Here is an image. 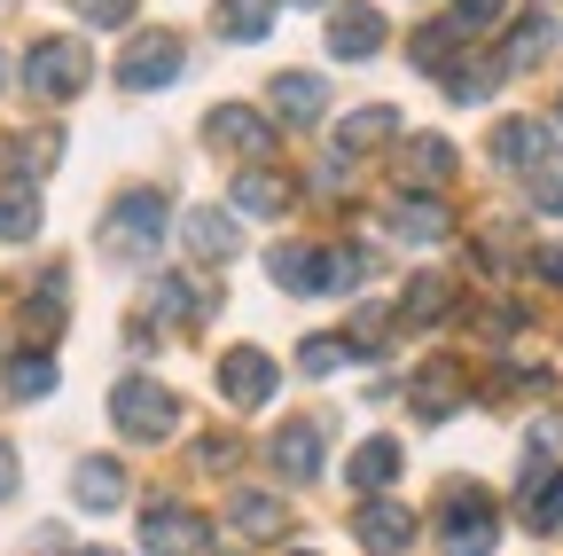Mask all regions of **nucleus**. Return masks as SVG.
<instances>
[{
	"instance_id": "f257e3e1",
	"label": "nucleus",
	"mask_w": 563,
	"mask_h": 556,
	"mask_svg": "<svg viewBox=\"0 0 563 556\" xmlns=\"http://www.w3.org/2000/svg\"><path fill=\"white\" fill-rule=\"evenodd\" d=\"M165 220H173L165 188H125V196L110 204V220H102V251H110V259H157Z\"/></svg>"
},
{
	"instance_id": "f03ea898",
	"label": "nucleus",
	"mask_w": 563,
	"mask_h": 556,
	"mask_svg": "<svg viewBox=\"0 0 563 556\" xmlns=\"http://www.w3.org/2000/svg\"><path fill=\"white\" fill-rule=\"evenodd\" d=\"M493 541H501V510H493L477 486H446V502H439V548L446 556H493Z\"/></svg>"
},
{
	"instance_id": "7ed1b4c3",
	"label": "nucleus",
	"mask_w": 563,
	"mask_h": 556,
	"mask_svg": "<svg viewBox=\"0 0 563 556\" xmlns=\"http://www.w3.org/2000/svg\"><path fill=\"white\" fill-rule=\"evenodd\" d=\"M110 424L125 432V439H173V424H180V400L157 384V377H125L118 392H110Z\"/></svg>"
},
{
	"instance_id": "20e7f679",
	"label": "nucleus",
	"mask_w": 563,
	"mask_h": 556,
	"mask_svg": "<svg viewBox=\"0 0 563 556\" xmlns=\"http://www.w3.org/2000/svg\"><path fill=\"white\" fill-rule=\"evenodd\" d=\"M87 72H95V63H87V40H40V47L24 55V87H32L40 102H70V95L87 87Z\"/></svg>"
},
{
	"instance_id": "39448f33",
	"label": "nucleus",
	"mask_w": 563,
	"mask_h": 556,
	"mask_svg": "<svg viewBox=\"0 0 563 556\" xmlns=\"http://www.w3.org/2000/svg\"><path fill=\"white\" fill-rule=\"evenodd\" d=\"M188 72V47L173 40V32H141L125 55H118V87L125 95H150V87H173Z\"/></svg>"
},
{
	"instance_id": "423d86ee",
	"label": "nucleus",
	"mask_w": 563,
	"mask_h": 556,
	"mask_svg": "<svg viewBox=\"0 0 563 556\" xmlns=\"http://www.w3.org/2000/svg\"><path fill=\"white\" fill-rule=\"evenodd\" d=\"M203 142L228 150V157H243V165H258L274 150V118H258L251 102H220V110L203 118Z\"/></svg>"
},
{
	"instance_id": "0eeeda50",
	"label": "nucleus",
	"mask_w": 563,
	"mask_h": 556,
	"mask_svg": "<svg viewBox=\"0 0 563 556\" xmlns=\"http://www.w3.org/2000/svg\"><path fill=\"white\" fill-rule=\"evenodd\" d=\"M141 548H150V556H203L211 525L188 502H150V517H141Z\"/></svg>"
},
{
	"instance_id": "6e6552de",
	"label": "nucleus",
	"mask_w": 563,
	"mask_h": 556,
	"mask_svg": "<svg viewBox=\"0 0 563 556\" xmlns=\"http://www.w3.org/2000/svg\"><path fill=\"white\" fill-rule=\"evenodd\" d=\"M384 47V9H368V0H344V9L329 17V55L336 63H368Z\"/></svg>"
},
{
	"instance_id": "1a4fd4ad",
	"label": "nucleus",
	"mask_w": 563,
	"mask_h": 556,
	"mask_svg": "<svg viewBox=\"0 0 563 556\" xmlns=\"http://www.w3.org/2000/svg\"><path fill=\"white\" fill-rule=\"evenodd\" d=\"M321 455H329V415H306V424L274 432V470L282 478H321Z\"/></svg>"
},
{
	"instance_id": "9d476101",
	"label": "nucleus",
	"mask_w": 563,
	"mask_h": 556,
	"mask_svg": "<svg viewBox=\"0 0 563 556\" xmlns=\"http://www.w3.org/2000/svg\"><path fill=\"white\" fill-rule=\"evenodd\" d=\"M274 384H282V369L258 353V345H235V353L220 361V392H228L235 407H266V400H274Z\"/></svg>"
},
{
	"instance_id": "9b49d317",
	"label": "nucleus",
	"mask_w": 563,
	"mask_h": 556,
	"mask_svg": "<svg viewBox=\"0 0 563 556\" xmlns=\"http://www.w3.org/2000/svg\"><path fill=\"white\" fill-rule=\"evenodd\" d=\"M211 306H220V291H211V283H196V274H165V283L150 291V314H157V321H173V329L211 321Z\"/></svg>"
},
{
	"instance_id": "f8f14e48",
	"label": "nucleus",
	"mask_w": 563,
	"mask_h": 556,
	"mask_svg": "<svg viewBox=\"0 0 563 556\" xmlns=\"http://www.w3.org/2000/svg\"><path fill=\"white\" fill-rule=\"evenodd\" d=\"M352 533H361L376 556H399V548L415 541V510H407V502H391V494H368V502H361V517H352Z\"/></svg>"
},
{
	"instance_id": "ddd939ff",
	"label": "nucleus",
	"mask_w": 563,
	"mask_h": 556,
	"mask_svg": "<svg viewBox=\"0 0 563 556\" xmlns=\"http://www.w3.org/2000/svg\"><path fill=\"white\" fill-rule=\"evenodd\" d=\"M290 181H282L274 165H243L235 173V188H228V204H235V212H251V220H282V212H290Z\"/></svg>"
},
{
	"instance_id": "4468645a",
	"label": "nucleus",
	"mask_w": 563,
	"mask_h": 556,
	"mask_svg": "<svg viewBox=\"0 0 563 556\" xmlns=\"http://www.w3.org/2000/svg\"><path fill=\"white\" fill-rule=\"evenodd\" d=\"M266 102H274V118H282V126H321L329 87H321L313 72H282V79L266 87Z\"/></svg>"
},
{
	"instance_id": "2eb2a0df",
	"label": "nucleus",
	"mask_w": 563,
	"mask_h": 556,
	"mask_svg": "<svg viewBox=\"0 0 563 556\" xmlns=\"http://www.w3.org/2000/svg\"><path fill=\"white\" fill-rule=\"evenodd\" d=\"M517 517L532 525V533H563V470H525V486H517Z\"/></svg>"
},
{
	"instance_id": "dca6fc26",
	"label": "nucleus",
	"mask_w": 563,
	"mask_h": 556,
	"mask_svg": "<svg viewBox=\"0 0 563 556\" xmlns=\"http://www.w3.org/2000/svg\"><path fill=\"white\" fill-rule=\"evenodd\" d=\"M384 220H391L399 243H446V236H454V220H446V204H439V196H399Z\"/></svg>"
},
{
	"instance_id": "f3484780",
	"label": "nucleus",
	"mask_w": 563,
	"mask_h": 556,
	"mask_svg": "<svg viewBox=\"0 0 563 556\" xmlns=\"http://www.w3.org/2000/svg\"><path fill=\"white\" fill-rule=\"evenodd\" d=\"M493 157H501L509 173L548 165V126H540V118H509V126H493Z\"/></svg>"
},
{
	"instance_id": "a211bd4d",
	"label": "nucleus",
	"mask_w": 563,
	"mask_h": 556,
	"mask_svg": "<svg viewBox=\"0 0 563 556\" xmlns=\"http://www.w3.org/2000/svg\"><path fill=\"white\" fill-rule=\"evenodd\" d=\"M180 243H188L196 259L220 266V259H235V243H243V236H235V220H228V212H211V204H203V212H188V220H180Z\"/></svg>"
},
{
	"instance_id": "6ab92c4d",
	"label": "nucleus",
	"mask_w": 563,
	"mask_h": 556,
	"mask_svg": "<svg viewBox=\"0 0 563 556\" xmlns=\"http://www.w3.org/2000/svg\"><path fill=\"white\" fill-rule=\"evenodd\" d=\"M399 173H407V188H446V181H454V142H439V133H415Z\"/></svg>"
},
{
	"instance_id": "aec40b11",
	"label": "nucleus",
	"mask_w": 563,
	"mask_h": 556,
	"mask_svg": "<svg viewBox=\"0 0 563 556\" xmlns=\"http://www.w3.org/2000/svg\"><path fill=\"white\" fill-rule=\"evenodd\" d=\"M70 494H79V510H118L125 502V470L110 455H87L79 478H70Z\"/></svg>"
},
{
	"instance_id": "412c9836",
	"label": "nucleus",
	"mask_w": 563,
	"mask_h": 556,
	"mask_svg": "<svg viewBox=\"0 0 563 556\" xmlns=\"http://www.w3.org/2000/svg\"><path fill=\"white\" fill-rule=\"evenodd\" d=\"M391 133H399V110H391V102H368V110L336 118V150L352 157V150H376V142H391Z\"/></svg>"
},
{
	"instance_id": "4be33fe9",
	"label": "nucleus",
	"mask_w": 563,
	"mask_h": 556,
	"mask_svg": "<svg viewBox=\"0 0 563 556\" xmlns=\"http://www.w3.org/2000/svg\"><path fill=\"white\" fill-rule=\"evenodd\" d=\"M415 407H422V424H446V407H462V369L454 361H431L415 377Z\"/></svg>"
},
{
	"instance_id": "5701e85b",
	"label": "nucleus",
	"mask_w": 563,
	"mask_h": 556,
	"mask_svg": "<svg viewBox=\"0 0 563 556\" xmlns=\"http://www.w3.org/2000/svg\"><path fill=\"white\" fill-rule=\"evenodd\" d=\"M40 236V196L32 181H0V243H32Z\"/></svg>"
},
{
	"instance_id": "b1692460",
	"label": "nucleus",
	"mask_w": 563,
	"mask_h": 556,
	"mask_svg": "<svg viewBox=\"0 0 563 556\" xmlns=\"http://www.w3.org/2000/svg\"><path fill=\"white\" fill-rule=\"evenodd\" d=\"M391 478H399V439H361L352 447V486H361V494H384Z\"/></svg>"
},
{
	"instance_id": "393cba45",
	"label": "nucleus",
	"mask_w": 563,
	"mask_h": 556,
	"mask_svg": "<svg viewBox=\"0 0 563 556\" xmlns=\"http://www.w3.org/2000/svg\"><path fill=\"white\" fill-rule=\"evenodd\" d=\"M228 525H235V533H290V502L251 494V486H243V494L228 502Z\"/></svg>"
},
{
	"instance_id": "a878e982",
	"label": "nucleus",
	"mask_w": 563,
	"mask_h": 556,
	"mask_svg": "<svg viewBox=\"0 0 563 556\" xmlns=\"http://www.w3.org/2000/svg\"><path fill=\"white\" fill-rule=\"evenodd\" d=\"M220 32H228L235 47L266 40V32H274V0H220Z\"/></svg>"
},
{
	"instance_id": "bb28decb",
	"label": "nucleus",
	"mask_w": 563,
	"mask_h": 556,
	"mask_svg": "<svg viewBox=\"0 0 563 556\" xmlns=\"http://www.w3.org/2000/svg\"><path fill=\"white\" fill-rule=\"evenodd\" d=\"M399 314H407V321H439V314H454V283H446V274H415L407 298H399Z\"/></svg>"
},
{
	"instance_id": "cd10ccee",
	"label": "nucleus",
	"mask_w": 563,
	"mask_h": 556,
	"mask_svg": "<svg viewBox=\"0 0 563 556\" xmlns=\"http://www.w3.org/2000/svg\"><path fill=\"white\" fill-rule=\"evenodd\" d=\"M313 251H321V243H282V251L266 259V266H274V283H282V291H298V298H313Z\"/></svg>"
},
{
	"instance_id": "c85d7f7f",
	"label": "nucleus",
	"mask_w": 563,
	"mask_h": 556,
	"mask_svg": "<svg viewBox=\"0 0 563 556\" xmlns=\"http://www.w3.org/2000/svg\"><path fill=\"white\" fill-rule=\"evenodd\" d=\"M55 392V361L47 353H16L9 361V400H47Z\"/></svg>"
},
{
	"instance_id": "c756f323",
	"label": "nucleus",
	"mask_w": 563,
	"mask_h": 556,
	"mask_svg": "<svg viewBox=\"0 0 563 556\" xmlns=\"http://www.w3.org/2000/svg\"><path fill=\"white\" fill-rule=\"evenodd\" d=\"M548 47H555V17H525V24H517V47H509L501 63H509V72H525V63H540Z\"/></svg>"
},
{
	"instance_id": "7c9ffc66",
	"label": "nucleus",
	"mask_w": 563,
	"mask_h": 556,
	"mask_svg": "<svg viewBox=\"0 0 563 556\" xmlns=\"http://www.w3.org/2000/svg\"><path fill=\"white\" fill-rule=\"evenodd\" d=\"M63 314H70V298H63V274H55V283H40L32 298H24V329H63Z\"/></svg>"
},
{
	"instance_id": "2f4dec72",
	"label": "nucleus",
	"mask_w": 563,
	"mask_h": 556,
	"mask_svg": "<svg viewBox=\"0 0 563 556\" xmlns=\"http://www.w3.org/2000/svg\"><path fill=\"white\" fill-rule=\"evenodd\" d=\"M352 361V337H306L298 345V369L306 377H329V369H344Z\"/></svg>"
},
{
	"instance_id": "473e14b6",
	"label": "nucleus",
	"mask_w": 563,
	"mask_h": 556,
	"mask_svg": "<svg viewBox=\"0 0 563 556\" xmlns=\"http://www.w3.org/2000/svg\"><path fill=\"white\" fill-rule=\"evenodd\" d=\"M501 17H509V0H454V32H485Z\"/></svg>"
},
{
	"instance_id": "72a5a7b5",
	"label": "nucleus",
	"mask_w": 563,
	"mask_h": 556,
	"mask_svg": "<svg viewBox=\"0 0 563 556\" xmlns=\"http://www.w3.org/2000/svg\"><path fill=\"white\" fill-rule=\"evenodd\" d=\"M532 204L540 212H563V173L555 165H532Z\"/></svg>"
},
{
	"instance_id": "f704fd0d",
	"label": "nucleus",
	"mask_w": 563,
	"mask_h": 556,
	"mask_svg": "<svg viewBox=\"0 0 563 556\" xmlns=\"http://www.w3.org/2000/svg\"><path fill=\"white\" fill-rule=\"evenodd\" d=\"M87 24H133V0H70Z\"/></svg>"
},
{
	"instance_id": "c9c22d12",
	"label": "nucleus",
	"mask_w": 563,
	"mask_h": 556,
	"mask_svg": "<svg viewBox=\"0 0 563 556\" xmlns=\"http://www.w3.org/2000/svg\"><path fill=\"white\" fill-rule=\"evenodd\" d=\"M235 455H243V447H235V439H203V447H196V462H203V470H228V462H235Z\"/></svg>"
},
{
	"instance_id": "e433bc0d",
	"label": "nucleus",
	"mask_w": 563,
	"mask_h": 556,
	"mask_svg": "<svg viewBox=\"0 0 563 556\" xmlns=\"http://www.w3.org/2000/svg\"><path fill=\"white\" fill-rule=\"evenodd\" d=\"M532 274H540V283H555V291H563V243H548V251H532Z\"/></svg>"
},
{
	"instance_id": "4c0bfd02",
	"label": "nucleus",
	"mask_w": 563,
	"mask_h": 556,
	"mask_svg": "<svg viewBox=\"0 0 563 556\" xmlns=\"http://www.w3.org/2000/svg\"><path fill=\"white\" fill-rule=\"evenodd\" d=\"M9 494H16V447L0 439V502H9Z\"/></svg>"
},
{
	"instance_id": "58836bf2",
	"label": "nucleus",
	"mask_w": 563,
	"mask_h": 556,
	"mask_svg": "<svg viewBox=\"0 0 563 556\" xmlns=\"http://www.w3.org/2000/svg\"><path fill=\"white\" fill-rule=\"evenodd\" d=\"M70 556H110V548H70Z\"/></svg>"
},
{
	"instance_id": "ea45409f",
	"label": "nucleus",
	"mask_w": 563,
	"mask_h": 556,
	"mask_svg": "<svg viewBox=\"0 0 563 556\" xmlns=\"http://www.w3.org/2000/svg\"><path fill=\"white\" fill-rule=\"evenodd\" d=\"M0 79H9V55H0Z\"/></svg>"
},
{
	"instance_id": "a19ab883",
	"label": "nucleus",
	"mask_w": 563,
	"mask_h": 556,
	"mask_svg": "<svg viewBox=\"0 0 563 556\" xmlns=\"http://www.w3.org/2000/svg\"><path fill=\"white\" fill-rule=\"evenodd\" d=\"M298 9H321V0H298Z\"/></svg>"
}]
</instances>
